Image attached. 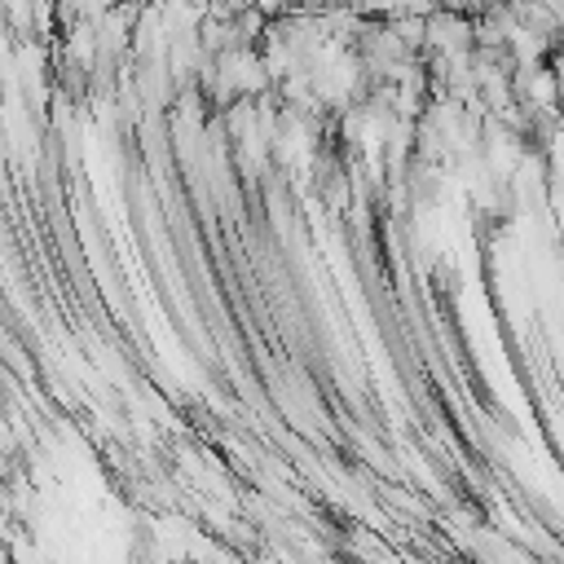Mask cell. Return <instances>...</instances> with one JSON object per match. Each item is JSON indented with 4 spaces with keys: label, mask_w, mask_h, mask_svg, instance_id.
<instances>
[]
</instances>
